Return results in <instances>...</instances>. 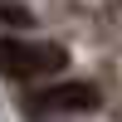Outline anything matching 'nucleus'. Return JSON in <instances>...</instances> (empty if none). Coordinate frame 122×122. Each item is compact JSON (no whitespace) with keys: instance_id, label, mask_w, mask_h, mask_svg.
<instances>
[{"instance_id":"7ed1b4c3","label":"nucleus","mask_w":122,"mask_h":122,"mask_svg":"<svg viewBox=\"0 0 122 122\" xmlns=\"http://www.w3.org/2000/svg\"><path fill=\"white\" fill-rule=\"evenodd\" d=\"M34 20H29L25 5H15V0H0V29H29Z\"/></svg>"},{"instance_id":"f257e3e1","label":"nucleus","mask_w":122,"mask_h":122,"mask_svg":"<svg viewBox=\"0 0 122 122\" xmlns=\"http://www.w3.org/2000/svg\"><path fill=\"white\" fill-rule=\"evenodd\" d=\"M68 68V49L54 39H25V34H0V78L10 83H44Z\"/></svg>"},{"instance_id":"f03ea898","label":"nucleus","mask_w":122,"mask_h":122,"mask_svg":"<svg viewBox=\"0 0 122 122\" xmlns=\"http://www.w3.org/2000/svg\"><path fill=\"white\" fill-rule=\"evenodd\" d=\"M98 103H103V93L93 83H83V78H54V83L29 93L34 112H93Z\"/></svg>"}]
</instances>
